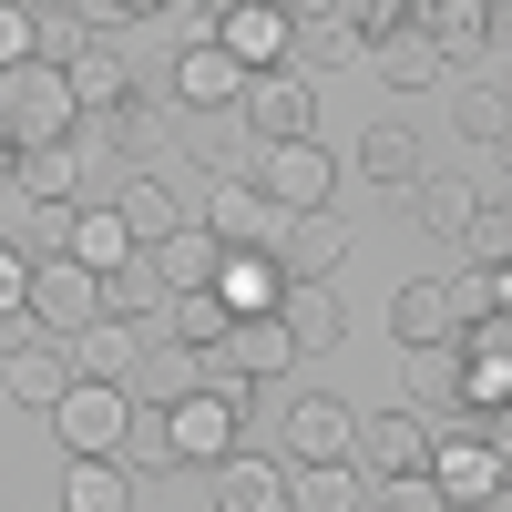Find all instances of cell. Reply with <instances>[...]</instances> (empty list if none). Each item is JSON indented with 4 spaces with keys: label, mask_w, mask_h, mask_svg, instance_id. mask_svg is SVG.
Masks as SVG:
<instances>
[{
    "label": "cell",
    "mask_w": 512,
    "mask_h": 512,
    "mask_svg": "<svg viewBox=\"0 0 512 512\" xmlns=\"http://www.w3.org/2000/svg\"><path fill=\"white\" fill-rule=\"evenodd\" d=\"M246 410H256V379H185L175 400H164V420H154V451H175V461H195V472H216V461L246 441Z\"/></svg>",
    "instance_id": "1"
},
{
    "label": "cell",
    "mask_w": 512,
    "mask_h": 512,
    "mask_svg": "<svg viewBox=\"0 0 512 512\" xmlns=\"http://www.w3.org/2000/svg\"><path fill=\"white\" fill-rule=\"evenodd\" d=\"M0 123H11V144H72L82 134V103H72V72L62 62H11L0 72Z\"/></svg>",
    "instance_id": "2"
},
{
    "label": "cell",
    "mask_w": 512,
    "mask_h": 512,
    "mask_svg": "<svg viewBox=\"0 0 512 512\" xmlns=\"http://www.w3.org/2000/svg\"><path fill=\"white\" fill-rule=\"evenodd\" d=\"M103 318V267H82L72 246H41L31 256V328L41 338H82Z\"/></svg>",
    "instance_id": "3"
},
{
    "label": "cell",
    "mask_w": 512,
    "mask_h": 512,
    "mask_svg": "<svg viewBox=\"0 0 512 512\" xmlns=\"http://www.w3.org/2000/svg\"><path fill=\"white\" fill-rule=\"evenodd\" d=\"M246 82H256V72L226 52V41L195 31V41H175V62H164V103H175V113H236Z\"/></svg>",
    "instance_id": "4"
},
{
    "label": "cell",
    "mask_w": 512,
    "mask_h": 512,
    "mask_svg": "<svg viewBox=\"0 0 512 512\" xmlns=\"http://www.w3.org/2000/svg\"><path fill=\"white\" fill-rule=\"evenodd\" d=\"M41 420H52V441H62V451H123V431H134V400H123V379L72 369V390L41 410Z\"/></svg>",
    "instance_id": "5"
},
{
    "label": "cell",
    "mask_w": 512,
    "mask_h": 512,
    "mask_svg": "<svg viewBox=\"0 0 512 512\" xmlns=\"http://www.w3.org/2000/svg\"><path fill=\"white\" fill-rule=\"evenodd\" d=\"M246 164H256V185L277 195V216H308V205H328V195H338V154H328L318 134H287V144H256Z\"/></svg>",
    "instance_id": "6"
},
{
    "label": "cell",
    "mask_w": 512,
    "mask_h": 512,
    "mask_svg": "<svg viewBox=\"0 0 512 512\" xmlns=\"http://www.w3.org/2000/svg\"><path fill=\"white\" fill-rule=\"evenodd\" d=\"M195 216L205 226H216L226 246H277V195L267 185H256V164H226V175H205V195H195Z\"/></svg>",
    "instance_id": "7"
},
{
    "label": "cell",
    "mask_w": 512,
    "mask_h": 512,
    "mask_svg": "<svg viewBox=\"0 0 512 512\" xmlns=\"http://www.w3.org/2000/svg\"><path fill=\"white\" fill-rule=\"evenodd\" d=\"M400 400H410L420 420H461V410H472V349H461V328H451V338H420V349H410Z\"/></svg>",
    "instance_id": "8"
},
{
    "label": "cell",
    "mask_w": 512,
    "mask_h": 512,
    "mask_svg": "<svg viewBox=\"0 0 512 512\" xmlns=\"http://www.w3.org/2000/svg\"><path fill=\"white\" fill-rule=\"evenodd\" d=\"M236 113H246V134H256V144L318 134V82H308V62H277V72H256Z\"/></svg>",
    "instance_id": "9"
},
{
    "label": "cell",
    "mask_w": 512,
    "mask_h": 512,
    "mask_svg": "<svg viewBox=\"0 0 512 512\" xmlns=\"http://www.w3.org/2000/svg\"><path fill=\"white\" fill-rule=\"evenodd\" d=\"M216 41H226L246 72L297 62V0H226V11H216Z\"/></svg>",
    "instance_id": "10"
},
{
    "label": "cell",
    "mask_w": 512,
    "mask_h": 512,
    "mask_svg": "<svg viewBox=\"0 0 512 512\" xmlns=\"http://www.w3.org/2000/svg\"><path fill=\"white\" fill-rule=\"evenodd\" d=\"M431 472L451 502H502V441L492 431H461V420H441L431 431Z\"/></svg>",
    "instance_id": "11"
},
{
    "label": "cell",
    "mask_w": 512,
    "mask_h": 512,
    "mask_svg": "<svg viewBox=\"0 0 512 512\" xmlns=\"http://www.w3.org/2000/svg\"><path fill=\"white\" fill-rule=\"evenodd\" d=\"M205 502H216V512H287V502H297V461H256V451L236 441L216 472H205Z\"/></svg>",
    "instance_id": "12"
},
{
    "label": "cell",
    "mask_w": 512,
    "mask_h": 512,
    "mask_svg": "<svg viewBox=\"0 0 512 512\" xmlns=\"http://www.w3.org/2000/svg\"><path fill=\"white\" fill-rule=\"evenodd\" d=\"M349 451H359V410L338 390L287 400V461H349Z\"/></svg>",
    "instance_id": "13"
},
{
    "label": "cell",
    "mask_w": 512,
    "mask_h": 512,
    "mask_svg": "<svg viewBox=\"0 0 512 512\" xmlns=\"http://www.w3.org/2000/svg\"><path fill=\"white\" fill-rule=\"evenodd\" d=\"M62 72H72V103H82V113H123V103L144 93V82H134V62H123V31H93Z\"/></svg>",
    "instance_id": "14"
},
{
    "label": "cell",
    "mask_w": 512,
    "mask_h": 512,
    "mask_svg": "<svg viewBox=\"0 0 512 512\" xmlns=\"http://www.w3.org/2000/svg\"><path fill=\"white\" fill-rule=\"evenodd\" d=\"M431 431H441V420H420L410 400H400V410H369V420H359V461H369V482H379V472H420V461H431Z\"/></svg>",
    "instance_id": "15"
},
{
    "label": "cell",
    "mask_w": 512,
    "mask_h": 512,
    "mask_svg": "<svg viewBox=\"0 0 512 512\" xmlns=\"http://www.w3.org/2000/svg\"><path fill=\"white\" fill-rule=\"evenodd\" d=\"M0 369H11V400H21V410H52V400L72 390V338H11Z\"/></svg>",
    "instance_id": "16"
},
{
    "label": "cell",
    "mask_w": 512,
    "mask_h": 512,
    "mask_svg": "<svg viewBox=\"0 0 512 512\" xmlns=\"http://www.w3.org/2000/svg\"><path fill=\"white\" fill-rule=\"evenodd\" d=\"M216 297L236 318H267L277 297H287V256L277 246H226V267H216Z\"/></svg>",
    "instance_id": "17"
},
{
    "label": "cell",
    "mask_w": 512,
    "mask_h": 512,
    "mask_svg": "<svg viewBox=\"0 0 512 512\" xmlns=\"http://www.w3.org/2000/svg\"><path fill=\"white\" fill-rule=\"evenodd\" d=\"M277 318L297 328V349H308V359H328L338 338H349V308H338V287H328V277H287Z\"/></svg>",
    "instance_id": "18"
},
{
    "label": "cell",
    "mask_w": 512,
    "mask_h": 512,
    "mask_svg": "<svg viewBox=\"0 0 512 512\" xmlns=\"http://www.w3.org/2000/svg\"><path fill=\"white\" fill-rule=\"evenodd\" d=\"M144 256H154V277H164V287L185 297V287H216V267H226V236H216V226L195 216V226H175V236H154Z\"/></svg>",
    "instance_id": "19"
},
{
    "label": "cell",
    "mask_w": 512,
    "mask_h": 512,
    "mask_svg": "<svg viewBox=\"0 0 512 512\" xmlns=\"http://www.w3.org/2000/svg\"><path fill=\"white\" fill-rule=\"evenodd\" d=\"M226 359H236V369L256 379V390H267V379H287V369L308 359V349H297V328H287V318L267 308V318H236V328H226Z\"/></svg>",
    "instance_id": "20"
},
{
    "label": "cell",
    "mask_w": 512,
    "mask_h": 512,
    "mask_svg": "<svg viewBox=\"0 0 512 512\" xmlns=\"http://www.w3.org/2000/svg\"><path fill=\"white\" fill-rule=\"evenodd\" d=\"M420 31L441 41L451 72H472V62L492 52V0H420Z\"/></svg>",
    "instance_id": "21"
},
{
    "label": "cell",
    "mask_w": 512,
    "mask_h": 512,
    "mask_svg": "<svg viewBox=\"0 0 512 512\" xmlns=\"http://www.w3.org/2000/svg\"><path fill=\"white\" fill-rule=\"evenodd\" d=\"M277 256H287V277H338L349 226H338L328 205H308V216H287V226H277Z\"/></svg>",
    "instance_id": "22"
},
{
    "label": "cell",
    "mask_w": 512,
    "mask_h": 512,
    "mask_svg": "<svg viewBox=\"0 0 512 512\" xmlns=\"http://www.w3.org/2000/svg\"><path fill=\"white\" fill-rule=\"evenodd\" d=\"M72 256H82V267H134V256H144V236L134 226H123V205H72V236H62Z\"/></svg>",
    "instance_id": "23"
},
{
    "label": "cell",
    "mask_w": 512,
    "mask_h": 512,
    "mask_svg": "<svg viewBox=\"0 0 512 512\" xmlns=\"http://www.w3.org/2000/svg\"><path fill=\"white\" fill-rule=\"evenodd\" d=\"M113 205H123V226H134L144 246L185 226V195H175V175H164V164H134V175H123V195H113Z\"/></svg>",
    "instance_id": "24"
},
{
    "label": "cell",
    "mask_w": 512,
    "mask_h": 512,
    "mask_svg": "<svg viewBox=\"0 0 512 512\" xmlns=\"http://www.w3.org/2000/svg\"><path fill=\"white\" fill-rule=\"evenodd\" d=\"M461 318H451V287L441 277H400L390 287V338H400V349H420V338H451Z\"/></svg>",
    "instance_id": "25"
},
{
    "label": "cell",
    "mask_w": 512,
    "mask_h": 512,
    "mask_svg": "<svg viewBox=\"0 0 512 512\" xmlns=\"http://www.w3.org/2000/svg\"><path fill=\"white\" fill-rule=\"evenodd\" d=\"M420 154H431V144H420L410 123H369V134H359V175L390 185V195H410L420 185Z\"/></svg>",
    "instance_id": "26"
},
{
    "label": "cell",
    "mask_w": 512,
    "mask_h": 512,
    "mask_svg": "<svg viewBox=\"0 0 512 512\" xmlns=\"http://www.w3.org/2000/svg\"><path fill=\"white\" fill-rule=\"evenodd\" d=\"M62 502H72V512H123V502H134V472H123V451H72Z\"/></svg>",
    "instance_id": "27"
},
{
    "label": "cell",
    "mask_w": 512,
    "mask_h": 512,
    "mask_svg": "<svg viewBox=\"0 0 512 512\" xmlns=\"http://www.w3.org/2000/svg\"><path fill=\"white\" fill-rule=\"evenodd\" d=\"M369 62H379V82H390V93H431V82L451 72V62H441V41L420 31V21H410V31H390V41L369 52Z\"/></svg>",
    "instance_id": "28"
},
{
    "label": "cell",
    "mask_w": 512,
    "mask_h": 512,
    "mask_svg": "<svg viewBox=\"0 0 512 512\" xmlns=\"http://www.w3.org/2000/svg\"><path fill=\"white\" fill-rule=\"evenodd\" d=\"M297 62H308V72H338V62H369V41L349 31L338 0H318V11H297Z\"/></svg>",
    "instance_id": "29"
},
{
    "label": "cell",
    "mask_w": 512,
    "mask_h": 512,
    "mask_svg": "<svg viewBox=\"0 0 512 512\" xmlns=\"http://www.w3.org/2000/svg\"><path fill=\"white\" fill-rule=\"evenodd\" d=\"M72 369H103V379H134V369H144V328L103 308L93 328H82V338H72Z\"/></svg>",
    "instance_id": "30"
},
{
    "label": "cell",
    "mask_w": 512,
    "mask_h": 512,
    "mask_svg": "<svg viewBox=\"0 0 512 512\" xmlns=\"http://www.w3.org/2000/svg\"><path fill=\"white\" fill-rule=\"evenodd\" d=\"M154 328L175 338V349H216V338L236 328V308H226L216 287H185V297H164V318H154Z\"/></svg>",
    "instance_id": "31"
},
{
    "label": "cell",
    "mask_w": 512,
    "mask_h": 512,
    "mask_svg": "<svg viewBox=\"0 0 512 512\" xmlns=\"http://www.w3.org/2000/svg\"><path fill=\"white\" fill-rule=\"evenodd\" d=\"M297 502L308 512H359L369 502V461L349 451V461H297Z\"/></svg>",
    "instance_id": "32"
},
{
    "label": "cell",
    "mask_w": 512,
    "mask_h": 512,
    "mask_svg": "<svg viewBox=\"0 0 512 512\" xmlns=\"http://www.w3.org/2000/svg\"><path fill=\"white\" fill-rule=\"evenodd\" d=\"M472 205H482V195L461 185V175H420V185H410V216H420V236H451V246H461Z\"/></svg>",
    "instance_id": "33"
},
{
    "label": "cell",
    "mask_w": 512,
    "mask_h": 512,
    "mask_svg": "<svg viewBox=\"0 0 512 512\" xmlns=\"http://www.w3.org/2000/svg\"><path fill=\"white\" fill-rule=\"evenodd\" d=\"M451 123H461V144H512V93H502V82H461Z\"/></svg>",
    "instance_id": "34"
},
{
    "label": "cell",
    "mask_w": 512,
    "mask_h": 512,
    "mask_svg": "<svg viewBox=\"0 0 512 512\" xmlns=\"http://www.w3.org/2000/svg\"><path fill=\"white\" fill-rule=\"evenodd\" d=\"M31 256H41V246H11V236H0V349H11V338H41V328H31Z\"/></svg>",
    "instance_id": "35"
},
{
    "label": "cell",
    "mask_w": 512,
    "mask_h": 512,
    "mask_svg": "<svg viewBox=\"0 0 512 512\" xmlns=\"http://www.w3.org/2000/svg\"><path fill=\"white\" fill-rule=\"evenodd\" d=\"M441 287H451V318H461V328H472V318H502V308H512V267H482V256H472L461 277H441Z\"/></svg>",
    "instance_id": "36"
},
{
    "label": "cell",
    "mask_w": 512,
    "mask_h": 512,
    "mask_svg": "<svg viewBox=\"0 0 512 512\" xmlns=\"http://www.w3.org/2000/svg\"><path fill=\"white\" fill-rule=\"evenodd\" d=\"M164 297H175V287L154 277V256H134V267L103 277V308H113V318H164Z\"/></svg>",
    "instance_id": "37"
},
{
    "label": "cell",
    "mask_w": 512,
    "mask_h": 512,
    "mask_svg": "<svg viewBox=\"0 0 512 512\" xmlns=\"http://www.w3.org/2000/svg\"><path fill=\"white\" fill-rule=\"evenodd\" d=\"M461 256H482V267H512V195L472 205V226H461Z\"/></svg>",
    "instance_id": "38"
},
{
    "label": "cell",
    "mask_w": 512,
    "mask_h": 512,
    "mask_svg": "<svg viewBox=\"0 0 512 512\" xmlns=\"http://www.w3.org/2000/svg\"><path fill=\"white\" fill-rule=\"evenodd\" d=\"M338 11H349V31H359L369 52H379L390 31H410V21H420V0H338Z\"/></svg>",
    "instance_id": "39"
},
{
    "label": "cell",
    "mask_w": 512,
    "mask_h": 512,
    "mask_svg": "<svg viewBox=\"0 0 512 512\" xmlns=\"http://www.w3.org/2000/svg\"><path fill=\"white\" fill-rule=\"evenodd\" d=\"M31 52H41V11H31V0H0V72L31 62Z\"/></svg>",
    "instance_id": "40"
},
{
    "label": "cell",
    "mask_w": 512,
    "mask_h": 512,
    "mask_svg": "<svg viewBox=\"0 0 512 512\" xmlns=\"http://www.w3.org/2000/svg\"><path fill=\"white\" fill-rule=\"evenodd\" d=\"M72 21H82V31H123L134 11H123V0H72Z\"/></svg>",
    "instance_id": "41"
},
{
    "label": "cell",
    "mask_w": 512,
    "mask_h": 512,
    "mask_svg": "<svg viewBox=\"0 0 512 512\" xmlns=\"http://www.w3.org/2000/svg\"><path fill=\"white\" fill-rule=\"evenodd\" d=\"M492 441H502V502H512V410H492Z\"/></svg>",
    "instance_id": "42"
},
{
    "label": "cell",
    "mask_w": 512,
    "mask_h": 512,
    "mask_svg": "<svg viewBox=\"0 0 512 512\" xmlns=\"http://www.w3.org/2000/svg\"><path fill=\"white\" fill-rule=\"evenodd\" d=\"M492 52H512V0H492Z\"/></svg>",
    "instance_id": "43"
},
{
    "label": "cell",
    "mask_w": 512,
    "mask_h": 512,
    "mask_svg": "<svg viewBox=\"0 0 512 512\" xmlns=\"http://www.w3.org/2000/svg\"><path fill=\"white\" fill-rule=\"evenodd\" d=\"M11 164H21V144H11V123H0V185H11Z\"/></svg>",
    "instance_id": "44"
},
{
    "label": "cell",
    "mask_w": 512,
    "mask_h": 512,
    "mask_svg": "<svg viewBox=\"0 0 512 512\" xmlns=\"http://www.w3.org/2000/svg\"><path fill=\"white\" fill-rule=\"evenodd\" d=\"M123 11H134V21H154V11H175V0H123Z\"/></svg>",
    "instance_id": "45"
},
{
    "label": "cell",
    "mask_w": 512,
    "mask_h": 512,
    "mask_svg": "<svg viewBox=\"0 0 512 512\" xmlns=\"http://www.w3.org/2000/svg\"><path fill=\"white\" fill-rule=\"evenodd\" d=\"M31 11H72V0H31Z\"/></svg>",
    "instance_id": "46"
},
{
    "label": "cell",
    "mask_w": 512,
    "mask_h": 512,
    "mask_svg": "<svg viewBox=\"0 0 512 512\" xmlns=\"http://www.w3.org/2000/svg\"><path fill=\"white\" fill-rule=\"evenodd\" d=\"M0 400H11V369H0Z\"/></svg>",
    "instance_id": "47"
},
{
    "label": "cell",
    "mask_w": 512,
    "mask_h": 512,
    "mask_svg": "<svg viewBox=\"0 0 512 512\" xmlns=\"http://www.w3.org/2000/svg\"><path fill=\"white\" fill-rule=\"evenodd\" d=\"M297 11H318V0H297Z\"/></svg>",
    "instance_id": "48"
}]
</instances>
